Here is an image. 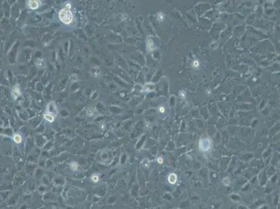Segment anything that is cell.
I'll return each mask as SVG.
<instances>
[{
  "label": "cell",
  "instance_id": "obj_5",
  "mask_svg": "<svg viewBox=\"0 0 280 209\" xmlns=\"http://www.w3.org/2000/svg\"><path fill=\"white\" fill-rule=\"evenodd\" d=\"M43 117L46 121H48V122L52 123V122H53L54 121L55 117H56V115H54L53 114H51V113H49V112H45L44 113Z\"/></svg>",
  "mask_w": 280,
  "mask_h": 209
},
{
  "label": "cell",
  "instance_id": "obj_8",
  "mask_svg": "<svg viewBox=\"0 0 280 209\" xmlns=\"http://www.w3.org/2000/svg\"><path fill=\"white\" fill-rule=\"evenodd\" d=\"M13 141H14L16 144H20V143L22 141V136H21L20 134H18V133L15 134L14 135H13Z\"/></svg>",
  "mask_w": 280,
  "mask_h": 209
},
{
  "label": "cell",
  "instance_id": "obj_3",
  "mask_svg": "<svg viewBox=\"0 0 280 209\" xmlns=\"http://www.w3.org/2000/svg\"><path fill=\"white\" fill-rule=\"evenodd\" d=\"M21 94L20 92V88L18 84H15L14 87L12 89V91H11V96L13 98V99L15 100Z\"/></svg>",
  "mask_w": 280,
  "mask_h": 209
},
{
  "label": "cell",
  "instance_id": "obj_13",
  "mask_svg": "<svg viewBox=\"0 0 280 209\" xmlns=\"http://www.w3.org/2000/svg\"><path fill=\"white\" fill-rule=\"evenodd\" d=\"M38 63H36V65L39 66V68H40V67H42V66H43V64L45 63V61H44L43 59H39L38 60Z\"/></svg>",
  "mask_w": 280,
  "mask_h": 209
},
{
  "label": "cell",
  "instance_id": "obj_6",
  "mask_svg": "<svg viewBox=\"0 0 280 209\" xmlns=\"http://www.w3.org/2000/svg\"><path fill=\"white\" fill-rule=\"evenodd\" d=\"M155 45L154 42L152 39H148L147 40V42H146V48L148 50L149 52L150 51H153L155 48Z\"/></svg>",
  "mask_w": 280,
  "mask_h": 209
},
{
  "label": "cell",
  "instance_id": "obj_2",
  "mask_svg": "<svg viewBox=\"0 0 280 209\" xmlns=\"http://www.w3.org/2000/svg\"><path fill=\"white\" fill-rule=\"evenodd\" d=\"M199 147L200 151L202 152H207L211 149L212 147V141L210 138L205 137L202 138L199 140Z\"/></svg>",
  "mask_w": 280,
  "mask_h": 209
},
{
  "label": "cell",
  "instance_id": "obj_12",
  "mask_svg": "<svg viewBox=\"0 0 280 209\" xmlns=\"http://www.w3.org/2000/svg\"><path fill=\"white\" fill-rule=\"evenodd\" d=\"M91 179L92 181H93L94 183H97L99 180V176L97 174H93V175L91 176Z\"/></svg>",
  "mask_w": 280,
  "mask_h": 209
},
{
  "label": "cell",
  "instance_id": "obj_16",
  "mask_svg": "<svg viewBox=\"0 0 280 209\" xmlns=\"http://www.w3.org/2000/svg\"><path fill=\"white\" fill-rule=\"evenodd\" d=\"M70 8H71V4H70V3H69V2L66 3V9L70 10Z\"/></svg>",
  "mask_w": 280,
  "mask_h": 209
},
{
  "label": "cell",
  "instance_id": "obj_17",
  "mask_svg": "<svg viewBox=\"0 0 280 209\" xmlns=\"http://www.w3.org/2000/svg\"><path fill=\"white\" fill-rule=\"evenodd\" d=\"M158 162H159L160 164L162 163V162H163V160H162V158H158Z\"/></svg>",
  "mask_w": 280,
  "mask_h": 209
},
{
  "label": "cell",
  "instance_id": "obj_7",
  "mask_svg": "<svg viewBox=\"0 0 280 209\" xmlns=\"http://www.w3.org/2000/svg\"><path fill=\"white\" fill-rule=\"evenodd\" d=\"M168 181L171 184H175L177 181V176L175 174H171L168 177Z\"/></svg>",
  "mask_w": 280,
  "mask_h": 209
},
{
  "label": "cell",
  "instance_id": "obj_10",
  "mask_svg": "<svg viewBox=\"0 0 280 209\" xmlns=\"http://www.w3.org/2000/svg\"><path fill=\"white\" fill-rule=\"evenodd\" d=\"M164 18H165V15H164V14L163 13H159L157 15L158 20L159 22H162L164 21Z\"/></svg>",
  "mask_w": 280,
  "mask_h": 209
},
{
  "label": "cell",
  "instance_id": "obj_11",
  "mask_svg": "<svg viewBox=\"0 0 280 209\" xmlns=\"http://www.w3.org/2000/svg\"><path fill=\"white\" fill-rule=\"evenodd\" d=\"M192 67L194 68L197 69V68H199L200 63H199V61L198 60H194L193 62H192Z\"/></svg>",
  "mask_w": 280,
  "mask_h": 209
},
{
  "label": "cell",
  "instance_id": "obj_4",
  "mask_svg": "<svg viewBox=\"0 0 280 209\" xmlns=\"http://www.w3.org/2000/svg\"><path fill=\"white\" fill-rule=\"evenodd\" d=\"M29 7L31 9H37L40 6V1L38 0H30L28 1Z\"/></svg>",
  "mask_w": 280,
  "mask_h": 209
},
{
  "label": "cell",
  "instance_id": "obj_15",
  "mask_svg": "<svg viewBox=\"0 0 280 209\" xmlns=\"http://www.w3.org/2000/svg\"><path fill=\"white\" fill-rule=\"evenodd\" d=\"M158 109H159V112H160V113H164V112H165V108H164L163 106H160Z\"/></svg>",
  "mask_w": 280,
  "mask_h": 209
},
{
  "label": "cell",
  "instance_id": "obj_14",
  "mask_svg": "<svg viewBox=\"0 0 280 209\" xmlns=\"http://www.w3.org/2000/svg\"><path fill=\"white\" fill-rule=\"evenodd\" d=\"M179 96H180V98H182L183 99H185L186 98V93H185V91L182 90V91H180L179 92Z\"/></svg>",
  "mask_w": 280,
  "mask_h": 209
},
{
  "label": "cell",
  "instance_id": "obj_9",
  "mask_svg": "<svg viewBox=\"0 0 280 209\" xmlns=\"http://www.w3.org/2000/svg\"><path fill=\"white\" fill-rule=\"evenodd\" d=\"M70 167L73 171L77 170V169H78V164H77L76 162H71L70 164Z\"/></svg>",
  "mask_w": 280,
  "mask_h": 209
},
{
  "label": "cell",
  "instance_id": "obj_1",
  "mask_svg": "<svg viewBox=\"0 0 280 209\" xmlns=\"http://www.w3.org/2000/svg\"><path fill=\"white\" fill-rule=\"evenodd\" d=\"M59 18L63 24H70L73 20V14L70 10L64 8L59 11Z\"/></svg>",
  "mask_w": 280,
  "mask_h": 209
},
{
  "label": "cell",
  "instance_id": "obj_18",
  "mask_svg": "<svg viewBox=\"0 0 280 209\" xmlns=\"http://www.w3.org/2000/svg\"><path fill=\"white\" fill-rule=\"evenodd\" d=\"M207 94H208V95L210 94V90H208V91H207Z\"/></svg>",
  "mask_w": 280,
  "mask_h": 209
}]
</instances>
